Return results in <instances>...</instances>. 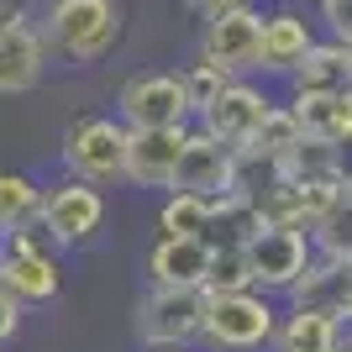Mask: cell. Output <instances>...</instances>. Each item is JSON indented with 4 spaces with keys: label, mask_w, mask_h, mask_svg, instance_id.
<instances>
[{
    "label": "cell",
    "mask_w": 352,
    "mask_h": 352,
    "mask_svg": "<svg viewBox=\"0 0 352 352\" xmlns=\"http://www.w3.org/2000/svg\"><path fill=\"white\" fill-rule=\"evenodd\" d=\"M47 58L63 69H89L100 63L121 37V6L116 0H47L37 16Z\"/></svg>",
    "instance_id": "1"
},
{
    "label": "cell",
    "mask_w": 352,
    "mask_h": 352,
    "mask_svg": "<svg viewBox=\"0 0 352 352\" xmlns=\"http://www.w3.org/2000/svg\"><path fill=\"white\" fill-rule=\"evenodd\" d=\"M126 126H121L111 111H89V116L69 121V132H63V147L58 158L69 168V179L79 184H95V190H111V184H126Z\"/></svg>",
    "instance_id": "2"
},
{
    "label": "cell",
    "mask_w": 352,
    "mask_h": 352,
    "mask_svg": "<svg viewBox=\"0 0 352 352\" xmlns=\"http://www.w3.org/2000/svg\"><path fill=\"white\" fill-rule=\"evenodd\" d=\"M279 326V305L263 289L242 294H206V331L200 347L206 352H263Z\"/></svg>",
    "instance_id": "3"
},
{
    "label": "cell",
    "mask_w": 352,
    "mask_h": 352,
    "mask_svg": "<svg viewBox=\"0 0 352 352\" xmlns=\"http://www.w3.org/2000/svg\"><path fill=\"white\" fill-rule=\"evenodd\" d=\"M0 289H11L21 305H47L63 294V263L43 226L0 236Z\"/></svg>",
    "instance_id": "4"
},
{
    "label": "cell",
    "mask_w": 352,
    "mask_h": 352,
    "mask_svg": "<svg viewBox=\"0 0 352 352\" xmlns=\"http://www.w3.org/2000/svg\"><path fill=\"white\" fill-rule=\"evenodd\" d=\"M132 331L142 347H200L206 289H158V284H147L132 305Z\"/></svg>",
    "instance_id": "5"
},
{
    "label": "cell",
    "mask_w": 352,
    "mask_h": 352,
    "mask_svg": "<svg viewBox=\"0 0 352 352\" xmlns=\"http://www.w3.org/2000/svg\"><path fill=\"white\" fill-rule=\"evenodd\" d=\"M105 216H111V206H105V190H95V184H79V179L43 184V216H37V226L47 232V242L58 252L89 248L105 232Z\"/></svg>",
    "instance_id": "6"
},
{
    "label": "cell",
    "mask_w": 352,
    "mask_h": 352,
    "mask_svg": "<svg viewBox=\"0 0 352 352\" xmlns=\"http://www.w3.org/2000/svg\"><path fill=\"white\" fill-rule=\"evenodd\" d=\"M111 116L126 126V132H158V126H195V111L184 100V85L179 74L153 69V74H132L121 79L116 89V111Z\"/></svg>",
    "instance_id": "7"
},
{
    "label": "cell",
    "mask_w": 352,
    "mask_h": 352,
    "mask_svg": "<svg viewBox=\"0 0 352 352\" xmlns=\"http://www.w3.org/2000/svg\"><path fill=\"white\" fill-rule=\"evenodd\" d=\"M310 263H316V248H310V236L294 232V226H263L248 248L252 289H263V294H289L294 284L305 279Z\"/></svg>",
    "instance_id": "8"
},
{
    "label": "cell",
    "mask_w": 352,
    "mask_h": 352,
    "mask_svg": "<svg viewBox=\"0 0 352 352\" xmlns=\"http://www.w3.org/2000/svg\"><path fill=\"white\" fill-rule=\"evenodd\" d=\"M274 105H279V100H274L263 85H252V79H232V85H226L216 100L195 116V126L210 132L216 142H226V147H248L252 132L263 126V116L274 111Z\"/></svg>",
    "instance_id": "9"
},
{
    "label": "cell",
    "mask_w": 352,
    "mask_h": 352,
    "mask_svg": "<svg viewBox=\"0 0 352 352\" xmlns=\"http://www.w3.org/2000/svg\"><path fill=\"white\" fill-rule=\"evenodd\" d=\"M258 47H263V11H258V6L226 11V16H216V21H206V32H200V58H210L216 69L232 74V79L258 74Z\"/></svg>",
    "instance_id": "10"
},
{
    "label": "cell",
    "mask_w": 352,
    "mask_h": 352,
    "mask_svg": "<svg viewBox=\"0 0 352 352\" xmlns=\"http://www.w3.org/2000/svg\"><path fill=\"white\" fill-rule=\"evenodd\" d=\"M47 74V47L32 11L0 16V95H27Z\"/></svg>",
    "instance_id": "11"
},
{
    "label": "cell",
    "mask_w": 352,
    "mask_h": 352,
    "mask_svg": "<svg viewBox=\"0 0 352 352\" xmlns=\"http://www.w3.org/2000/svg\"><path fill=\"white\" fill-rule=\"evenodd\" d=\"M232 163H236V147L216 142L210 132L190 126L184 147H179V168H174V195H200V200H221L232 190Z\"/></svg>",
    "instance_id": "12"
},
{
    "label": "cell",
    "mask_w": 352,
    "mask_h": 352,
    "mask_svg": "<svg viewBox=\"0 0 352 352\" xmlns=\"http://www.w3.org/2000/svg\"><path fill=\"white\" fill-rule=\"evenodd\" d=\"M184 137H190V126L132 132V137H126V184H137V190H163V195H168Z\"/></svg>",
    "instance_id": "13"
},
{
    "label": "cell",
    "mask_w": 352,
    "mask_h": 352,
    "mask_svg": "<svg viewBox=\"0 0 352 352\" xmlns=\"http://www.w3.org/2000/svg\"><path fill=\"white\" fill-rule=\"evenodd\" d=\"M206 268L210 248L200 236H158L142 258L147 284H158V289H206Z\"/></svg>",
    "instance_id": "14"
},
{
    "label": "cell",
    "mask_w": 352,
    "mask_h": 352,
    "mask_svg": "<svg viewBox=\"0 0 352 352\" xmlns=\"http://www.w3.org/2000/svg\"><path fill=\"white\" fill-rule=\"evenodd\" d=\"M289 305L321 310V316H331L337 326H347L352 321V263H342V258H316V263L305 268V279L289 289Z\"/></svg>",
    "instance_id": "15"
},
{
    "label": "cell",
    "mask_w": 352,
    "mask_h": 352,
    "mask_svg": "<svg viewBox=\"0 0 352 352\" xmlns=\"http://www.w3.org/2000/svg\"><path fill=\"white\" fill-rule=\"evenodd\" d=\"M310 47H316V27L300 11H268L263 47H258V74H294Z\"/></svg>",
    "instance_id": "16"
},
{
    "label": "cell",
    "mask_w": 352,
    "mask_h": 352,
    "mask_svg": "<svg viewBox=\"0 0 352 352\" xmlns=\"http://www.w3.org/2000/svg\"><path fill=\"white\" fill-rule=\"evenodd\" d=\"M258 232H263V210L242 195H221V200H210V221L200 242L210 252H248Z\"/></svg>",
    "instance_id": "17"
},
{
    "label": "cell",
    "mask_w": 352,
    "mask_h": 352,
    "mask_svg": "<svg viewBox=\"0 0 352 352\" xmlns=\"http://www.w3.org/2000/svg\"><path fill=\"white\" fill-rule=\"evenodd\" d=\"M342 331H347V326H337L331 316H321V310L289 305V310H279V326H274L268 352H337Z\"/></svg>",
    "instance_id": "18"
},
{
    "label": "cell",
    "mask_w": 352,
    "mask_h": 352,
    "mask_svg": "<svg viewBox=\"0 0 352 352\" xmlns=\"http://www.w3.org/2000/svg\"><path fill=\"white\" fill-rule=\"evenodd\" d=\"M289 79H294V89H316V95H342V89L352 85L347 47H342V43H321V37H316V47H310L305 58H300V69H294Z\"/></svg>",
    "instance_id": "19"
},
{
    "label": "cell",
    "mask_w": 352,
    "mask_h": 352,
    "mask_svg": "<svg viewBox=\"0 0 352 352\" xmlns=\"http://www.w3.org/2000/svg\"><path fill=\"white\" fill-rule=\"evenodd\" d=\"M43 216V184L21 168H0V236L27 232Z\"/></svg>",
    "instance_id": "20"
},
{
    "label": "cell",
    "mask_w": 352,
    "mask_h": 352,
    "mask_svg": "<svg viewBox=\"0 0 352 352\" xmlns=\"http://www.w3.org/2000/svg\"><path fill=\"white\" fill-rule=\"evenodd\" d=\"M284 179L289 184H337V142H316V137H300L279 158Z\"/></svg>",
    "instance_id": "21"
},
{
    "label": "cell",
    "mask_w": 352,
    "mask_h": 352,
    "mask_svg": "<svg viewBox=\"0 0 352 352\" xmlns=\"http://www.w3.org/2000/svg\"><path fill=\"white\" fill-rule=\"evenodd\" d=\"M310 248L321 258H352V190H337V200L326 206V216L310 226Z\"/></svg>",
    "instance_id": "22"
},
{
    "label": "cell",
    "mask_w": 352,
    "mask_h": 352,
    "mask_svg": "<svg viewBox=\"0 0 352 352\" xmlns=\"http://www.w3.org/2000/svg\"><path fill=\"white\" fill-rule=\"evenodd\" d=\"M300 126V137H316V142H342L337 126V95H316V89H294V100L284 105Z\"/></svg>",
    "instance_id": "23"
},
{
    "label": "cell",
    "mask_w": 352,
    "mask_h": 352,
    "mask_svg": "<svg viewBox=\"0 0 352 352\" xmlns=\"http://www.w3.org/2000/svg\"><path fill=\"white\" fill-rule=\"evenodd\" d=\"M279 184H284L279 158H263V153H236V163H232V190H226V195H242V200H252V206H263Z\"/></svg>",
    "instance_id": "24"
},
{
    "label": "cell",
    "mask_w": 352,
    "mask_h": 352,
    "mask_svg": "<svg viewBox=\"0 0 352 352\" xmlns=\"http://www.w3.org/2000/svg\"><path fill=\"white\" fill-rule=\"evenodd\" d=\"M206 221H210V200L168 190L158 206V236H206Z\"/></svg>",
    "instance_id": "25"
},
{
    "label": "cell",
    "mask_w": 352,
    "mask_h": 352,
    "mask_svg": "<svg viewBox=\"0 0 352 352\" xmlns=\"http://www.w3.org/2000/svg\"><path fill=\"white\" fill-rule=\"evenodd\" d=\"M179 85H184V100H190V111L200 116V111H206V105L216 100L221 89L232 85V74H226V69H216L210 58H200V53H195V63H184V69H179Z\"/></svg>",
    "instance_id": "26"
},
{
    "label": "cell",
    "mask_w": 352,
    "mask_h": 352,
    "mask_svg": "<svg viewBox=\"0 0 352 352\" xmlns=\"http://www.w3.org/2000/svg\"><path fill=\"white\" fill-rule=\"evenodd\" d=\"M294 142H300V126H294V116L284 111V105H274V111L263 116V126L252 132V142H248V147H236V153H263V158H284Z\"/></svg>",
    "instance_id": "27"
},
{
    "label": "cell",
    "mask_w": 352,
    "mask_h": 352,
    "mask_svg": "<svg viewBox=\"0 0 352 352\" xmlns=\"http://www.w3.org/2000/svg\"><path fill=\"white\" fill-rule=\"evenodd\" d=\"M242 289H252L248 252H210V268H206V294H242Z\"/></svg>",
    "instance_id": "28"
},
{
    "label": "cell",
    "mask_w": 352,
    "mask_h": 352,
    "mask_svg": "<svg viewBox=\"0 0 352 352\" xmlns=\"http://www.w3.org/2000/svg\"><path fill=\"white\" fill-rule=\"evenodd\" d=\"M21 326H27V305H21L11 289H0V347H11V342L21 337Z\"/></svg>",
    "instance_id": "29"
},
{
    "label": "cell",
    "mask_w": 352,
    "mask_h": 352,
    "mask_svg": "<svg viewBox=\"0 0 352 352\" xmlns=\"http://www.w3.org/2000/svg\"><path fill=\"white\" fill-rule=\"evenodd\" d=\"M321 21L331 43H352V0H321Z\"/></svg>",
    "instance_id": "30"
},
{
    "label": "cell",
    "mask_w": 352,
    "mask_h": 352,
    "mask_svg": "<svg viewBox=\"0 0 352 352\" xmlns=\"http://www.w3.org/2000/svg\"><path fill=\"white\" fill-rule=\"evenodd\" d=\"M242 6H252V0H190V11L200 16V21H216V16L242 11Z\"/></svg>",
    "instance_id": "31"
},
{
    "label": "cell",
    "mask_w": 352,
    "mask_h": 352,
    "mask_svg": "<svg viewBox=\"0 0 352 352\" xmlns=\"http://www.w3.org/2000/svg\"><path fill=\"white\" fill-rule=\"evenodd\" d=\"M337 184H342V190H352V137H347V142H337Z\"/></svg>",
    "instance_id": "32"
},
{
    "label": "cell",
    "mask_w": 352,
    "mask_h": 352,
    "mask_svg": "<svg viewBox=\"0 0 352 352\" xmlns=\"http://www.w3.org/2000/svg\"><path fill=\"white\" fill-rule=\"evenodd\" d=\"M337 126H342V142L352 137V85L337 95Z\"/></svg>",
    "instance_id": "33"
},
{
    "label": "cell",
    "mask_w": 352,
    "mask_h": 352,
    "mask_svg": "<svg viewBox=\"0 0 352 352\" xmlns=\"http://www.w3.org/2000/svg\"><path fill=\"white\" fill-rule=\"evenodd\" d=\"M142 352H195V347H142Z\"/></svg>",
    "instance_id": "34"
},
{
    "label": "cell",
    "mask_w": 352,
    "mask_h": 352,
    "mask_svg": "<svg viewBox=\"0 0 352 352\" xmlns=\"http://www.w3.org/2000/svg\"><path fill=\"white\" fill-rule=\"evenodd\" d=\"M337 352H352V342H347V331H342V347H337Z\"/></svg>",
    "instance_id": "35"
},
{
    "label": "cell",
    "mask_w": 352,
    "mask_h": 352,
    "mask_svg": "<svg viewBox=\"0 0 352 352\" xmlns=\"http://www.w3.org/2000/svg\"><path fill=\"white\" fill-rule=\"evenodd\" d=\"M342 47H347V63H352V43H342Z\"/></svg>",
    "instance_id": "36"
},
{
    "label": "cell",
    "mask_w": 352,
    "mask_h": 352,
    "mask_svg": "<svg viewBox=\"0 0 352 352\" xmlns=\"http://www.w3.org/2000/svg\"><path fill=\"white\" fill-rule=\"evenodd\" d=\"M347 342H352V321H347Z\"/></svg>",
    "instance_id": "37"
},
{
    "label": "cell",
    "mask_w": 352,
    "mask_h": 352,
    "mask_svg": "<svg viewBox=\"0 0 352 352\" xmlns=\"http://www.w3.org/2000/svg\"><path fill=\"white\" fill-rule=\"evenodd\" d=\"M347 263H352V258H347Z\"/></svg>",
    "instance_id": "38"
}]
</instances>
